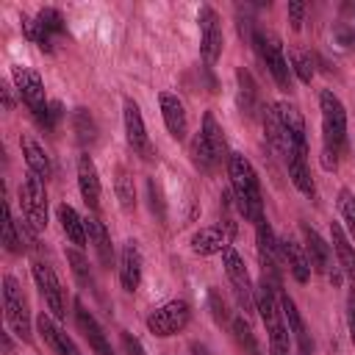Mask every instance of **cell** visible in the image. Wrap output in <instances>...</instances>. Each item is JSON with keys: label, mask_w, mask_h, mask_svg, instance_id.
Instances as JSON below:
<instances>
[{"label": "cell", "mask_w": 355, "mask_h": 355, "mask_svg": "<svg viewBox=\"0 0 355 355\" xmlns=\"http://www.w3.org/2000/svg\"><path fill=\"white\" fill-rule=\"evenodd\" d=\"M227 175H230V189H233V197H236L241 216L247 222H261L263 219V194H261V183H258L252 164L241 153H230L227 155Z\"/></svg>", "instance_id": "6da1fadb"}, {"label": "cell", "mask_w": 355, "mask_h": 355, "mask_svg": "<svg viewBox=\"0 0 355 355\" xmlns=\"http://www.w3.org/2000/svg\"><path fill=\"white\" fill-rule=\"evenodd\" d=\"M319 111H322V155H324V166L333 169L347 144V111L344 103L330 89L319 92Z\"/></svg>", "instance_id": "7a4b0ae2"}, {"label": "cell", "mask_w": 355, "mask_h": 355, "mask_svg": "<svg viewBox=\"0 0 355 355\" xmlns=\"http://www.w3.org/2000/svg\"><path fill=\"white\" fill-rule=\"evenodd\" d=\"M255 308L266 324L269 355H291V333H288V324L283 322L280 297H277V288L272 286L269 277H263L255 288Z\"/></svg>", "instance_id": "3957f363"}, {"label": "cell", "mask_w": 355, "mask_h": 355, "mask_svg": "<svg viewBox=\"0 0 355 355\" xmlns=\"http://www.w3.org/2000/svg\"><path fill=\"white\" fill-rule=\"evenodd\" d=\"M11 78H14V89H17L19 100L33 111L36 122L44 125V128H55V119L61 116V105L44 100V83H42L39 72L31 69V67L17 64L11 69Z\"/></svg>", "instance_id": "277c9868"}, {"label": "cell", "mask_w": 355, "mask_h": 355, "mask_svg": "<svg viewBox=\"0 0 355 355\" xmlns=\"http://www.w3.org/2000/svg\"><path fill=\"white\" fill-rule=\"evenodd\" d=\"M225 150H227V144H225V130H222V125L216 122V116L208 111V114L202 116L200 133H197L194 141H191V161H194L197 169L214 172V169L222 164Z\"/></svg>", "instance_id": "5b68a950"}, {"label": "cell", "mask_w": 355, "mask_h": 355, "mask_svg": "<svg viewBox=\"0 0 355 355\" xmlns=\"http://www.w3.org/2000/svg\"><path fill=\"white\" fill-rule=\"evenodd\" d=\"M252 44H255V50H258L263 67H266L269 75L275 78L277 89L291 92V67H288V58H286V53H283L280 39H277L272 31H266V28H255V31H252Z\"/></svg>", "instance_id": "8992f818"}, {"label": "cell", "mask_w": 355, "mask_h": 355, "mask_svg": "<svg viewBox=\"0 0 355 355\" xmlns=\"http://www.w3.org/2000/svg\"><path fill=\"white\" fill-rule=\"evenodd\" d=\"M3 313L6 322L11 327V333L22 341H31V311H28V300L19 291L17 280L11 275L3 277Z\"/></svg>", "instance_id": "52a82bcc"}, {"label": "cell", "mask_w": 355, "mask_h": 355, "mask_svg": "<svg viewBox=\"0 0 355 355\" xmlns=\"http://www.w3.org/2000/svg\"><path fill=\"white\" fill-rule=\"evenodd\" d=\"M22 28H25V36L31 42H36L42 50H55V42L64 39L67 33V22L61 17L58 8L47 6L36 14V19H22Z\"/></svg>", "instance_id": "ba28073f"}, {"label": "cell", "mask_w": 355, "mask_h": 355, "mask_svg": "<svg viewBox=\"0 0 355 355\" xmlns=\"http://www.w3.org/2000/svg\"><path fill=\"white\" fill-rule=\"evenodd\" d=\"M19 205H22V214L33 230L47 227V189H44L39 175L28 172L25 180L19 183Z\"/></svg>", "instance_id": "9c48e42d"}, {"label": "cell", "mask_w": 355, "mask_h": 355, "mask_svg": "<svg viewBox=\"0 0 355 355\" xmlns=\"http://www.w3.org/2000/svg\"><path fill=\"white\" fill-rule=\"evenodd\" d=\"M191 319V308L186 300H169L164 305H158L150 316H147V330L158 338H169L175 333H180Z\"/></svg>", "instance_id": "30bf717a"}, {"label": "cell", "mask_w": 355, "mask_h": 355, "mask_svg": "<svg viewBox=\"0 0 355 355\" xmlns=\"http://www.w3.org/2000/svg\"><path fill=\"white\" fill-rule=\"evenodd\" d=\"M197 25H200V55L208 67H214L216 58L222 55V44H225L222 22H219V14L214 11V6H200Z\"/></svg>", "instance_id": "8fae6325"}, {"label": "cell", "mask_w": 355, "mask_h": 355, "mask_svg": "<svg viewBox=\"0 0 355 355\" xmlns=\"http://www.w3.org/2000/svg\"><path fill=\"white\" fill-rule=\"evenodd\" d=\"M222 266H225V272H227V280H230V286H233V294H236L239 305H241L244 311H252V308H255V288H252L250 272H247V266H244V258H241L233 247H227V250L222 252Z\"/></svg>", "instance_id": "7c38bea8"}, {"label": "cell", "mask_w": 355, "mask_h": 355, "mask_svg": "<svg viewBox=\"0 0 355 355\" xmlns=\"http://www.w3.org/2000/svg\"><path fill=\"white\" fill-rule=\"evenodd\" d=\"M233 236H236V225L230 219H222V222H214L208 227H200L194 236H191V252L197 255H216V252H225L230 244H233Z\"/></svg>", "instance_id": "4fadbf2b"}, {"label": "cell", "mask_w": 355, "mask_h": 355, "mask_svg": "<svg viewBox=\"0 0 355 355\" xmlns=\"http://www.w3.org/2000/svg\"><path fill=\"white\" fill-rule=\"evenodd\" d=\"M31 272H33V283H36V288H39L44 305L50 308V313H53L55 319H64V316H67L64 288H61V280H58V275L53 272V266L44 263V261H36Z\"/></svg>", "instance_id": "5bb4252c"}, {"label": "cell", "mask_w": 355, "mask_h": 355, "mask_svg": "<svg viewBox=\"0 0 355 355\" xmlns=\"http://www.w3.org/2000/svg\"><path fill=\"white\" fill-rule=\"evenodd\" d=\"M300 230H302V239H305V252H308L311 269L319 272V275H324V277H330V280H338V269H336V263H333V250H330V244H327L308 222H302Z\"/></svg>", "instance_id": "9a60e30c"}, {"label": "cell", "mask_w": 355, "mask_h": 355, "mask_svg": "<svg viewBox=\"0 0 355 355\" xmlns=\"http://www.w3.org/2000/svg\"><path fill=\"white\" fill-rule=\"evenodd\" d=\"M122 119H125V139H128V147H130L139 158H153V144H150V136H147V128H144V119H141V111H139L136 100H125V105H122Z\"/></svg>", "instance_id": "2e32d148"}, {"label": "cell", "mask_w": 355, "mask_h": 355, "mask_svg": "<svg viewBox=\"0 0 355 355\" xmlns=\"http://www.w3.org/2000/svg\"><path fill=\"white\" fill-rule=\"evenodd\" d=\"M277 116L283 125V136H286V150H297V153H308V133H305V119L297 111V105L288 103H277ZM286 155V153H283Z\"/></svg>", "instance_id": "e0dca14e"}, {"label": "cell", "mask_w": 355, "mask_h": 355, "mask_svg": "<svg viewBox=\"0 0 355 355\" xmlns=\"http://www.w3.org/2000/svg\"><path fill=\"white\" fill-rule=\"evenodd\" d=\"M158 105H161V116H164V125H166L169 136L183 141L186 130H189V119H186V108H183L180 97L172 94V92H161L158 94Z\"/></svg>", "instance_id": "ac0fdd59"}, {"label": "cell", "mask_w": 355, "mask_h": 355, "mask_svg": "<svg viewBox=\"0 0 355 355\" xmlns=\"http://www.w3.org/2000/svg\"><path fill=\"white\" fill-rule=\"evenodd\" d=\"M255 241H258V255H261V263H263V277H275V283H277V252H280V244H277L266 216L261 222H255Z\"/></svg>", "instance_id": "d6986e66"}, {"label": "cell", "mask_w": 355, "mask_h": 355, "mask_svg": "<svg viewBox=\"0 0 355 355\" xmlns=\"http://www.w3.org/2000/svg\"><path fill=\"white\" fill-rule=\"evenodd\" d=\"M119 283L125 291H136L141 283V250L133 239H128L119 252Z\"/></svg>", "instance_id": "ffe728a7"}, {"label": "cell", "mask_w": 355, "mask_h": 355, "mask_svg": "<svg viewBox=\"0 0 355 355\" xmlns=\"http://www.w3.org/2000/svg\"><path fill=\"white\" fill-rule=\"evenodd\" d=\"M75 322H78V327L83 330V336H86L89 347L94 349V355H114V349H111V344H108V338H105L103 327H100V324H97V319L86 311V305H83L80 300L75 302Z\"/></svg>", "instance_id": "44dd1931"}, {"label": "cell", "mask_w": 355, "mask_h": 355, "mask_svg": "<svg viewBox=\"0 0 355 355\" xmlns=\"http://www.w3.org/2000/svg\"><path fill=\"white\" fill-rule=\"evenodd\" d=\"M277 244H280V255L288 263V272L294 275V280L297 283H308L311 280V261H308L305 247L300 241H294L291 236H283Z\"/></svg>", "instance_id": "7402d4cb"}, {"label": "cell", "mask_w": 355, "mask_h": 355, "mask_svg": "<svg viewBox=\"0 0 355 355\" xmlns=\"http://www.w3.org/2000/svg\"><path fill=\"white\" fill-rule=\"evenodd\" d=\"M78 189H80V197L89 208L100 205V175H97V166H94L89 153H83L78 158Z\"/></svg>", "instance_id": "603a6c76"}, {"label": "cell", "mask_w": 355, "mask_h": 355, "mask_svg": "<svg viewBox=\"0 0 355 355\" xmlns=\"http://www.w3.org/2000/svg\"><path fill=\"white\" fill-rule=\"evenodd\" d=\"M36 327H39V336L44 338V344H47L55 355H80L78 347H75V341H72L47 313H42V316L36 319Z\"/></svg>", "instance_id": "cb8c5ba5"}, {"label": "cell", "mask_w": 355, "mask_h": 355, "mask_svg": "<svg viewBox=\"0 0 355 355\" xmlns=\"http://www.w3.org/2000/svg\"><path fill=\"white\" fill-rule=\"evenodd\" d=\"M286 166H288L291 183H294L305 197H313V194H316V186H313V178H311V169H308V153L286 150Z\"/></svg>", "instance_id": "d4e9b609"}, {"label": "cell", "mask_w": 355, "mask_h": 355, "mask_svg": "<svg viewBox=\"0 0 355 355\" xmlns=\"http://www.w3.org/2000/svg\"><path fill=\"white\" fill-rule=\"evenodd\" d=\"M86 236H89V244L97 255V261L103 266H111L114 263V244H111V233L105 230V225L97 219V216H89L86 219Z\"/></svg>", "instance_id": "484cf974"}, {"label": "cell", "mask_w": 355, "mask_h": 355, "mask_svg": "<svg viewBox=\"0 0 355 355\" xmlns=\"http://www.w3.org/2000/svg\"><path fill=\"white\" fill-rule=\"evenodd\" d=\"M55 214H58V222H61L64 236H67L78 250H83L86 241H89V236H86V219H80V214H78L72 205H67V202H61Z\"/></svg>", "instance_id": "4316f807"}, {"label": "cell", "mask_w": 355, "mask_h": 355, "mask_svg": "<svg viewBox=\"0 0 355 355\" xmlns=\"http://www.w3.org/2000/svg\"><path fill=\"white\" fill-rule=\"evenodd\" d=\"M280 308H283V319H286V324H288L291 338L300 344V349H311V352H313V344H311V338H308L305 322H302V316H300V311H297V305H294V300H291L288 294H280Z\"/></svg>", "instance_id": "83f0119b"}, {"label": "cell", "mask_w": 355, "mask_h": 355, "mask_svg": "<svg viewBox=\"0 0 355 355\" xmlns=\"http://www.w3.org/2000/svg\"><path fill=\"white\" fill-rule=\"evenodd\" d=\"M330 236H333V250L338 255L341 272L349 280H355V247L349 244V239H347V233H344V227L338 222H330Z\"/></svg>", "instance_id": "f1b7e54d"}, {"label": "cell", "mask_w": 355, "mask_h": 355, "mask_svg": "<svg viewBox=\"0 0 355 355\" xmlns=\"http://www.w3.org/2000/svg\"><path fill=\"white\" fill-rule=\"evenodd\" d=\"M19 147H22V155H25V164H28V169L33 172V175H39V178H50V158H47V153H44V147L39 144V141H33L31 136H22L19 139Z\"/></svg>", "instance_id": "f546056e"}, {"label": "cell", "mask_w": 355, "mask_h": 355, "mask_svg": "<svg viewBox=\"0 0 355 355\" xmlns=\"http://www.w3.org/2000/svg\"><path fill=\"white\" fill-rule=\"evenodd\" d=\"M261 122H263V133H266L269 144H272L277 153H286V136H283V125H280L277 108H275V105H263V108H261Z\"/></svg>", "instance_id": "4dcf8cb0"}, {"label": "cell", "mask_w": 355, "mask_h": 355, "mask_svg": "<svg viewBox=\"0 0 355 355\" xmlns=\"http://www.w3.org/2000/svg\"><path fill=\"white\" fill-rule=\"evenodd\" d=\"M230 330H233V338L244 355H261V344H258V338H255V333L244 316H236L230 322Z\"/></svg>", "instance_id": "1f68e13d"}, {"label": "cell", "mask_w": 355, "mask_h": 355, "mask_svg": "<svg viewBox=\"0 0 355 355\" xmlns=\"http://www.w3.org/2000/svg\"><path fill=\"white\" fill-rule=\"evenodd\" d=\"M236 78H239V105H241V114H252L258 108V92L252 86V78H250L247 69H239Z\"/></svg>", "instance_id": "d6a6232c"}, {"label": "cell", "mask_w": 355, "mask_h": 355, "mask_svg": "<svg viewBox=\"0 0 355 355\" xmlns=\"http://www.w3.org/2000/svg\"><path fill=\"white\" fill-rule=\"evenodd\" d=\"M3 247L8 252H19L22 250V233H17V222L11 216L8 202L3 205Z\"/></svg>", "instance_id": "836d02e7"}, {"label": "cell", "mask_w": 355, "mask_h": 355, "mask_svg": "<svg viewBox=\"0 0 355 355\" xmlns=\"http://www.w3.org/2000/svg\"><path fill=\"white\" fill-rule=\"evenodd\" d=\"M114 186H116V197H119L122 208L130 211V208L136 205V191H133V178L125 172V166L116 169V180H114Z\"/></svg>", "instance_id": "e575fe53"}, {"label": "cell", "mask_w": 355, "mask_h": 355, "mask_svg": "<svg viewBox=\"0 0 355 355\" xmlns=\"http://www.w3.org/2000/svg\"><path fill=\"white\" fill-rule=\"evenodd\" d=\"M72 122H75V133H78V141H80V144H92V141L97 139L94 119H92V116L83 111V108H78V111H75Z\"/></svg>", "instance_id": "d590c367"}, {"label": "cell", "mask_w": 355, "mask_h": 355, "mask_svg": "<svg viewBox=\"0 0 355 355\" xmlns=\"http://www.w3.org/2000/svg\"><path fill=\"white\" fill-rule=\"evenodd\" d=\"M67 261L72 263V275L78 277V283L86 286V288H94V277H92V272H89V261H86L78 250H69V252H67Z\"/></svg>", "instance_id": "8d00e7d4"}, {"label": "cell", "mask_w": 355, "mask_h": 355, "mask_svg": "<svg viewBox=\"0 0 355 355\" xmlns=\"http://www.w3.org/2000/svg\"><path fill=\"white\" fill-rule=\"evenodd\" d=\"M291 69L297 72V78H300L302 83H311V80H313V58H311V53L294 50V53H291Z\"/></svg>", "instance_id": "74e56055"}, {"label": "cell", "mask_w": 355, "mask_h": 355, "mask_svg": "<svg viewBox=\"0 0 355 355\" xmlns=\"http://www.w3.org/2000/svg\"><path fill=\"white\" fill-rule=\"evenodd\" d=\"M341 214H344L349 230L355 233V194L352 191H341Z\"/></svg>", "instance_id": "f35d334b"}, {"label": "cell", "mask_w": 355, "mask_h": 355, "mask_svg": "<svg viewBox=\"0 0 355 355\" xmlns=\"http://www.w3.org/2000/svg\"><path fill=\"white\" fill-rule=\"evenodd\" d=\"M302 17H305V3L291 0V3H288V22H291V28H294V31H300V28H302Z\"/></svg>", "instance_id": "ab89813d"}, {"label": "cell", "mask_w": 355, "mask_h": 355, "mask_svg": "<svg viewBox=\"0 0 355 355\" xmlns=\"http://www.w3.org/2000/svg\"><path fill=\"white\" fill-rule=\"evenodd\" d=\"M119 338H122V349H125L128 355H144L141 344H139V341H136V338H133L128 330H122V336H119Z\"/></svg>", "instance_id": "60d3db41"}, {"label": "cell", "mask_w": 355, "mask_h": 355, "mask_svg": "<svg viewBox=\"0 0 355 355\" xmlns=\"http://www.w3.org/2000/svg\"><path fill=\"white\" fill-rule=\"evenodd\" d=\"M347 327H349V338L355 344V291H349V297H347Z\"/></svg>", "instance_id": "b9f144b4"}, {"label": "cell", "mask_w": 355, "mask_h": 355, "mask_svg": "<svg viewBox=\"0 0 355 355\" xmlns=\"http://www.w3.org/2000/svg\"><path fill=\"white\" fill-rule=\"evenodd\" d=\"M208 302H211V308H214V316H216L219 322H225V319H227V311H225V302L219 300V294H216V291H211V294H208Z\"/></svg>", "instance_id": "7bdbcfd3"}, {"label": "cell", "mask_w": 355, "mask_h": 355, "mask_svg": "<svg viewBox=\"0 0 355 355\" xmlns=\"http://www.w3.org/2000/svg\"><path fill=\"white\" fill-rule=\"evenodd\" d=\"M0 92H3V105H6V111H11V108H14V97H11V89L3 83V86H0Z\"/></svg>", "instance_id": "ee69618b"}, {"label": "cell", "mask_w": 355, "mask_h": 355, "mask_svg": "<svg viewBox=\"0 0 355 355\" xmlns=\"http://www.w3.org/2000/svg\"><path fill=\"white\" fill-rule=\"evenodd\" d=\"M300 355H313V352L311 349H300Z\"/></svg>", "instance_id": "f6af8a7d"}]
</instances>
